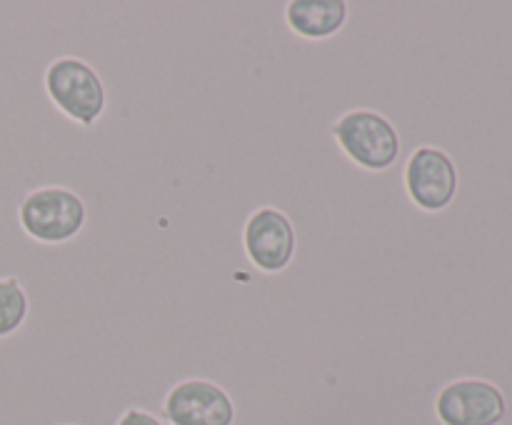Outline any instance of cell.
Returning a JSON list of instances; mask_svg holds the SVG:
<instances>
[{
	"label": "cell",
	"instance_id": "6",
	"mask_svg": "<svg viewBox=\"0 0 512 425\" xmlns=\"http://www.w3.org/2000/svg\"><path fill=\"white\" fill-rule=\"evenodd\" d=\"M243 248L260 273H280L295 258L293 220L278 208H260L243 228Z\"/></svg>",
	"mask_w": 512,
	"mask_h": 425
},
{
	"label": "cell",
	"instance_id": "9",
	"mask_svg": "<svg viewBox=\"0 0 512 425\" xmlns=\"http://www.w3.org/2000/svg\"><path fill=\"white\" fill-rule=\"evenodd\" d=\"M30 313L28 293L18 278H0V340L10 338L25 325Z\"/></svg>",
	"mask_w": 512,
	"mask_h": 425
},
{
	"label": "cell",
	"instance_id": "2",
	"mask_svg": "<svg viewBox=\"0 0 512 425\" xmlns=\"http://www.w3.org/2000/svg\"><path fill=\"white\" fill-rule=\"evenodd\" d=\"M88 210L75 193L65 188H38L25 195L18 208L20 228L43 245L73 240L85 228Z\"/></svg>",
	"mask_w": 512,
	"mask_h": 425
},
{
	"label": "cell",
	"instance_id": "3",
	"mask_svg": "<svg viewBox=\"0 0 512 425\" xmlns=\"http://www.w3.org/2000/svg\"><path fill=\"white\" fill-rule=\"evenodd\" d=\"M48 100L78 125H93L105 110V85L88 63L78 58H60L45 70Z\"/></svg>",
	"mask_w": 512,
	"mask_h": 425
},
{
	"label": "cell",
	"instance_id": "10",
	"mask_svg": "<svg viewBox=\"0 0 512 425\" xmlns=\"http://www.w3.org/2000/svg\"><path fill=\"white\" fill-rule=\"evenodd\" d=\"M118 425H165V423L155 418V415L145 413V410H128V413L118 420Z\"/></svg>",
	"mask_w": 512,
	"mask_h": 425
},
{
	"label": "cell",
	"instance_id": "8",
	"mask_svg": "<svg viewBox=\"0 0 512 425\" xmlns=\"http://www.w3.org/2000/svg\"><path fill=\"white\" fill-rule=\"evenodd\" d=\"M348 0H288L285 23L303 40H328L348 20Z\"/></svg>",
	"mask_w": 512,
	"mask_h": 425
},
{
	"label": "cell",
	"instance_id": "7",
	"mask_svg": "<svg viewBox=\"0 0 512 425\" xmlns=\"http://www.w3.org/2000/svg\"><path fill=\"white\" fill-rule=\"evenodd\" d=\"M165 425H233L235 405L220 385L210 380H183L163 405Z\"/></svg>",
	"mask_w": 512,
	"mask_h": 425
},
{
	"label": "cell",
	"instance_id": "4",
	"mask_svg": "<svg viewBox=\"0 0 512 425\" xmlns=\"http://www.w3.org/2000/svg\"><path fill=\"white\" fill-rule=\"evenodd\" d=\"M435 418L443 425H503L508 395L493 380H453L435 398Z\"/></svg>",
	"mask_w": 512,
	"mask_h": 425
},
{
	"label": "cell",
	"instance_id": "1",
	"mask_svg": "<svg viewBox=\"0 0 512 425\" xmlns=\"http://www.w3.org/2000/svg\"><path fill=\"white\" fill-rule=\"evenodd\" d=\"M333 138L340 153L368 173L390 170L403 155L400 135L385 115L375 110H350L335 120Z\"/></svg>",
	"mask_w": 512,
	"mask_h": 425
},
{
	"label": "cell",
	"instance_id": "5",
	"mask_svg": "<svg viewBox=\"0 0 512 425\" xmlns=\"http://www.w3.org/2000/svg\"><path fill=\"white\" fill-rule=\"evenodd\" d=\"M403 183L415 208L425 213H443L458 198L460 178L453 158L445 150L423 145L405 160Z\"/></svg>",
	"mask_w": 512,
	"mask_h": 425
}]
</instances>
